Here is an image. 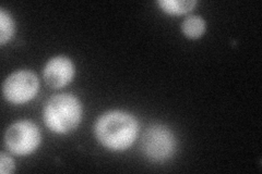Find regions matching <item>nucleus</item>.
Masks as SVG:
<instances>
[{
  "label": "nucleus",
  "mask_w": 262,
  "mask_h": 174,
  "mask_svg": "<svg viewBox=\"0 0 262 174\" xmlns=\"http://www.w3.org/2000/svg\"><path fill=\"white\" fill-rule=\"evenodd\" d=\"M206 21L199 15L188 16L182 23V31L184 35L190 39L200 38L206 32Z\"/></svg>",
  "instance_id": "0eeeda50"
},
{
  "label": "nucleus",
  "mask_w": 262,
  "mask_h": 174,
  "mask_svg": "<svg viewBox=\"0 0 262 174\" xmlns=\"http://www.w3.org/2000/svg\"><path fill=\"white\" fill-rule=\"evenodd\" d=\"M42 142V135L36 124L32 121L13 123L5 134V144L13 155L28 156L34 153Z\"/></svg>",
  "instance_id": "20e7f679"
},
{
  "label": "nucleus",
  "mask_w": 262,
  "mask_h": 174,
  "mask_svg": "<svg viewBox=\"0 0 262 174\" xmlns=\"http://www.w3.org/2000/svg\"><path fill=\"white\" fill-rule=\"evenodd\" d=\"M14 161L10 156H8L5 152L0 154V172L2 174H11L14 171Z\"/></svg>",
  "instance_id": "9d476101"
},
{
  "label": "nucleus",
  "mask_w": 262,
  "mask_h": 174,
  "mask_svg": "<svg viewBox=\"0 0 262 174\" xmlns=\"http://www.w3.org/2000/svg\"><path fill=\"white\" fill-rule=\"evenodd\" d=\"M82 105L71 94L53 96L47 102L43 118L46 127L59 135L69 134L75 131L82 120Z\"/></svg>",
  "instance_id": "f03ea898"
},
{
  "label": "nucleus",
  "mask_w": 262,
  "mask_h": 174,
  "mask_svg": "<svg viewBox=\"0 0 262 174\" xmlns=\"http://www.w3.org/2000/svg\"><path fill=\"white\" fill-rule=\"evenodd\" d=\"M38 88L39 82L35 74L29 70H20L6 79L3 92L7 102L22 105L32 101Z\"/></svg>",
  "instance_id": "39448f33"
},
{
  "label": "nucleus",
  "mask_w": 262,
  "mask_h": 174,
  "mask_svg": "<svg viewBox=\"0 0 262 174\" xmlns=\"http://www.w3.org/2000/svg\"><path fill=\"white\" fill-rule=\"evenodd\" d=\"M76 68L73 62L67 57L58 56L52 58L44 68V80L48 86L61 88L73 80Z\"/></svg>",
  "instance_id": "423d86ee"
},
{
  "label": "nucleus",
  "mask_w": 262,
  "mask_h": 174,
  "mask_svg": "<svg viewBox=\"0 0 262 174\" xmlns=\"http://www.w3.org/2000/svg\"><path fill=\"white\" fill-rule=\"evenodd\" d=\"M195 5V0H161L159 2V6L164 12L173 15H182L190 12L193 10Z\"/></svg>",
  "instance_id": "6e6552de"
},
{
  "label": "nucleus",
  "mask_w": 262,
  "mask_h": 174,
  "mask_svg": "<svg viewBox=\"0 0 262 174\" xmlns=\"http://www.w3.org/2000/svg\"><path fill=\"white\" fill-rule=\"evenodd\" d=\"M94 132L103 147L112 152H124L137 139L139 123L134 114L113 110L98 118Z\"/></svg>",
  "instance_id": "f257e3e1"
},
{
  "label": "nucleus",
  "mask_w": 262,
  "mask_h": 174,
  "mask_svg": "<svg viewBox=\"0 0 262 174\" xmlns=\"http://www.w3.org/2000/svg\"><path fill=\"white\" fill-rule=\"evenodd\" d=\"M142 153L153 162H163L175 155L177 140L168 128L154 124L147 129L141 140Z\"/></svg>",
  "instance_id": "7ed1b4c3"
},
{
  "label": "nucleus",
  "mask_w": 262,
  "mask_h": 174,
  "mask_svg": "<svg viewBox=\"0 0 262 174\" xmlns=\"http://www.w3.org/2000/svg\"><path fill=\"white\" fill-rule=\"evenodd\" d=\"M14 34V22L4 8L0 9V44L6 45Z\"/></svg>",
  "instance_id": "1a4fd4ad"
}]
</instances>
